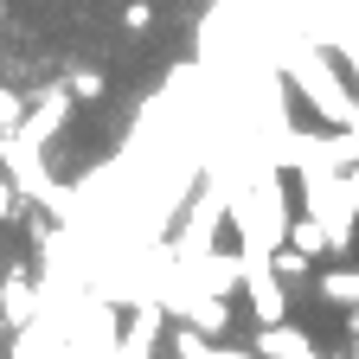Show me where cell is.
<instances>
[{
  "label": "cell",
  "mask_w": 359,
  "mask_h": 359,
  "mask_svg": "<svg viewBox=\"0 0 359 359\" xmlns=\"http://www.w3.org/2000/svg\"><path fill=\"white\" fill-rule=\"evenodd\" d=\"M283 71H289V83H295V97L321 116L327 128L353 122V103H359V97L346 90V77H340V65H334V45L308 39V32L283 39Z\"/></svg>",
  "instance_id": "cell-1"
},
{
  "label": "cell",
  "mask_w": 359,
  "mask_h": 359,
  "mask_svg": "<svg viewBox=\"0 0 359 359\" xmlns=\"http://www.w3.org/2000/svg\"><path fill=\"white\" fill-rule=\"evenodd\" d=\"M276 173H283V167L250 173V180H238V187H224V193H231V231L244 238V257H250V263H269V250L289 238V218H295Z\"/></svg>",
  "instance_id": "cell-2"
},
{
  "label": "cell",
  "mask_w": 359,
  "mask_h": 359,
  "mask_svg": "<svg viewBox=\"0 0 359 359\" xmlns=\"http://www.w3.org/2000/svg\"><path fill=\"white\" fill-rule=\"evenodd\" d=\"M224 224H231V193H224L218 180H205V193H199L187 212H180V224H173L167 244H173L180 263H199V257L218 250V231H224Z\"/></svg>",
  "instance_id": "cell-3"
},
{
  "label": "cell",
  "mask_w": 359,
  "mask_h": 359,
  "mask_svg": "<svg viewBox=\"0 0 359 359\" xmlns=\"http://www.w3.org/2000/svg\"><path fill=\"white\" fill-rule=\"evenodd\" d=\"M167 302L161 295H135L128 302V321H122V359H148L154 346H161V334H167Z\"/></svg>",
  "instance_id": "cell-4"
},
{
  "label": "cell",
  "mask_w": 359,
  "mask_h": 359,
  "mask_svg": "<svg viewBox=\"0 0 359 359\" xmlns=\"http://www.w3.org/2000/svg\"><path fill=\"white\" fill-rule=\"evenodd\" d=\"M71 83H52V90H39V97H32V109H26V122H20V135H26V142H58V135H65V122H71Z\"/></svg>",
  "instance_id": "cell-5"
},
{
  "label": "cell",
  "mask_w": 359,
  "mask_h": 359,
  "mask_svg": "<svg viewBox=\"0 0 359 359\" xmlns=\"http://www.w3.org/2000/svg\"><path fill=\"white\" fill-rule=\"evenodd\" d=\"M244 302H250V314H257V327L289 321V283H283L269 263H250V276H244Z\"/></svg>",
  "instance_id": "cell-6"
},
{
  "label": "cell",
  "mask_w": 359,
  "mask_h": 359,
  "mask_svg": "<svg viewBox=\"0 0 359 359\" xmlns=\"http://www.w3.org/2000/svg\"><path fill=\"white\" fill-rule=\"evenodd\" d=\"M0 314H7V334L39 321V283L26 263H7V276H0Z\"/></svg>",
  "instance_id": "cell-7"
},
{
  "label": "cell",
  "mask_w": 359,
  "mask_h": 359,
  "mask_svg": "<svg viewBox=\"0 0 359 359\" xmlns=\"http://www.w3.org/2000/svg\"><path fill=\"white\" fill-rule=\"evenodd\" d=\"M244 276H250V257H244V250H212V257L193 263V283L212 289V295H238Z\"/></svg>",
  "instance_id": "cell-8"
},
{
  "label": "cell",
  "mask_w": 359,
  "mask_h": 359,
  "mask_svg": "<svg viewBox=\"0 0 359 359\" xmlns=\"http://www.w3.org/2000/svg\"><path fill=\"white\" fill-rule=\"evenodd\" d=\"M263 359H308L314 353V340L302 334V327H289V321H269V327H257V340H250Z\"/></svg>",
  "instance_id": "cell-9"
},
{
  "label": "cell",
  "mask_w": 359,
  "mask_h": 359,
  "mask_svg": "<svg viewBox=\"0 0 359 359\" xmlns=\"http://www.w3.org/2000/svg\"><path fill=\"white\" fill-rule=\"evenodd\" d=\"M180 321H193V327H205V334H224V327H231V295L193 289V302H187V314H180Z\"/></svg>",
  "instance_id": "cell-10"
},
{
  "label": "cell",
  "mask_w": 359,
  "mask_h": 359,
  "mask_svg": "<svg viewBox=\"0 0 359 359\" xmlns=\"http://www.w3.org/2000/svg\"><path fill=\"white\" fill-rule=\"evenodd\" d=\"M289 244H302L308 257H327V250H334V238H327V224H321V218H314L308 205H302V212L289 218Z\"/></svg>",
  "instance_id": "cell-11"
},
{
  "label": "cell",
  "mask_w": 359,
  "mask_h": 359,
  "mask_svg": "<svg viewBox=\"0 0 359 359\" xmlns=\"http://www.w3.org/2000/svg\"><path fill=\"white\" fill-rule=\"evenodd\" d=\"M314 289L340 308H359V269H327V276H314Z\"/></svg>",
  "instance_id": "cell-12"
},
{
  "label": "cell",
  "mask_w": 359,
  "mask_h": 359,
  "mask_svg": "<svg viewBox=\"0 0 359 359\" xmlns=\"http://www.w3.org/2000/svg\"><path fill=\"white\" fill-rule=\"evenodd\" d=\"M308 263H314V257H308L302 244H289V238H283L276 250H269V269H276L283 283H302V276H308Z\"/></svg>",
  "instance_id": "cell-13"
},
{
  "label": "cell",
  "mask_w": 359,
  "mask_h": 359,
  "mask_svg": "<svg viewBox=\"0 0 359 359\" xmlns=\"http://www.w3.org/2000/svg\"><path fill=\"white\" fill-rule=\"evenodd\" d=\"M173 353H180V359H212L218 340H212L205 327H193V321H180V327H173Z\"/></svg>",
  "instance_id": "cell-14"
},
{
  "label": "cell",
  "mask_w": 359,
  "mask_h": 359,
  "mask_svg": "<svg viewBox=\"0 0 359 359\" xmlns=\"http://www.w3.org/2000/svg\"><path fill=\"white\" fill-rule=\"evenodd\" d=\"M26 109H32V97H20V90L0 83V135H13V128L26 122Z\"/></svg>",
  "instance_id": "cell-15"
},
{
  "label": "cell",
  "mask_w": 359,
  "mask_h": 359,
  "mask_svg": "<svg viewBox=\"0 0 359 359\" xmlns=\"http://www.w3.org/2000/svg\"><path fill=\"white\" fill-rule=\"evenodd\" d=\"M103 90H109V77H103V71H90V65H77V71H71V97H77V103H97Z\"/></svg>",
  "instance_id": "cell-16"
},
{
  "label": "cell",
  "mask_w": 359,
  "mask_h": 359,
  "mask_svg": "<svg viewBox=\"0 0 359 359\" xmlns=\"http://www.w3.org/2000/svg\"><path fill=\"white\" fill-rule=\"evenodd\" d=\"M122 26L128 32H148L154 26V7H148V0H128V7H122Z\"/></svg>",
  "instance_id": "cell-17"
},
{
  "label": "cell",
  "mask_w": 359,
  "mask_h": 359,
  "mask_svg": "<svg viewBox=\"0 0 359 359\" xmlns=\"http://www.w3.org/2000/svg\"><path fill=\"white\" fill-rule=\"evenodd\" d=\"M13 212H20V187H13V173L0 167V224H7Z\"/></svg>",
  "instance_id": "cell-18"
},
{
  "label": "cell",
  "mask_w": 359,
  "mask_h": 359,
  "mask_svg": "<svg viewBox=\"0 0 359 359\" xmlns=\"http://www.w3.org/2000/svg\"><path fill=\"white\" fill-rule=\"evenodd\" d=\"M353 353H359V308H353Z\"/></svg>",
  "instance_id": "cell-19"
},
{
  "label": "cell",
  "mask_w": 359,
  "mask_h": 359,
  "mask_svg": "<svg viewBox=\"0 0 359 359\" xmlns=\"http://www.w3.org/2000/svg\"><path fill=\"white\" fill-rule=\"evenodd\" d=\"M353 128H359V103H353Z\"/></svg>",
  "instance_id": "cell-20"
},
{
  "label": "cell",
  "mask_w": 359,
  "mask_h": 359,
  "mask_svg": "<svg viewBox=\"0 0 359 359\" xmlns=\"http://www.w3.org/2000/svg\"><path fill=\"white\" fill-rule=\"evenodd\" d=\"M0 334H7V314H0Z\"/></svg>",
  "instance_id": "cell-21"
}]
</instances>
